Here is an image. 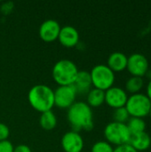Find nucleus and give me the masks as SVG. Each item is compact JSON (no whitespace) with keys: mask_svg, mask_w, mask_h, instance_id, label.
Returning a JSON list of instances; mask_svg holds the SVG:
<instances>
[{"mask_svg":"<svg viewBox=\"0 0 151 152\" xmlns=\"http://www.w3.org/2000/svg\"><path fill=\"white\" fill-rule=\"evenodd\" d=\"M131 135L138 134L141 133L145 132L146 129V123L142 118H131L128 120V123L126 124Z\"/></svg>","mask_w":151,"mask_h":152,"instance_id":"18","label":"nucleus"},{"mask_svg":"<svg viewBox=\"0 0 151 152\" xmlns=\"http://www.w3.org/2000/svg\"><path fill=\"white\" fill-rule=\"evenodd\" d=\"M127 56L120 52H115L111 53L108 58L107 66L115 73L121 72L126 69L127 66Z\"/></svg>","mask_w":151,"mask_h":152,"instance_id":"14","label":"nucleus"},{"mask_svg":"<svg viewBox=\"0 0 151 152\" xmlns=\"http://www.w3.org/2000/svg\"><path fill=\"white\" fill-rule=\"evenodd\" d=\"M127 70L133 77H142L149 70V61L141 53H133L127 58Z\"/></svg>","mask_w":151,"mask_h":152,"instance_id":"8","label":"nucleus"},{"mask_svg":"<svg viewBox=\"0 0 151 152\" xmlns=\"http://www.w3.org/2000/svg\"><path fill=\"white\" fill-rule=\"evenodd\" d=\"M104 136L109 144L121 146L128 144L132 135L126 124L113 121L105 126Z\"/></svg>","mask_w":151,"mask_h":152,"instance_id":"4","label":"nucleus"},{"mask_svg":"<svg viewBox=\"0 0 151 152\" xmlns=\"http://www.w3.org/2000/svg\"><path fill=\"white\" fill-rule=\"evenodd\" d=\"M127 99V94L120 87L112 86L105 91V102L114 110L125 107Z\"/></svg>","mask_w":151,"mask_h":152,"instance_id":"9","label":"nucleus"},{"mask_svg":"<svg viewBox=\"0 0 151 152\" xmlns=\"http://www.w3.org/2000/svg\"><path fill=\"white\" fill-rule=\"evenodd\" d=\"M61 147L65 152H81L84 148V140L77 132L70 131L62 136Z\"/></svg>","mask_w":151,"mask_h":152,"instance_id":"11","label":"nucleus"},{"mask_svg":"<svg viewBox=\"0 0 151 152\" xmlns=\"http://www.w3.org/2000/svg\"><path fill=\"white\" fill-rule=\"evenodd\" d=\"M143 85H144V81L142 77H132L126 81L125 89L127 92L131 93L132 94H138L142 90V88L143 87Z\"/></svg>","mask_w":151,"mask_h":152,"instance_id":"19","label":"nucleus"},{"mask_svg":"<svg viewBox=\"0 0 151 152\" xmlns=\"http://www.w3.org/2000/svg\"><path fill=\"white\" fill-rule=\"evenodd\" d=\"M72 86L75 87L77 94H87L91 90V86H93L90 72L85 70H79Z\"/></svg>","mask_w":151,"mask_h":152,"instance_id":"13","label":"nucleus"},{"mask_svg":"<svg viewBox=\"0 0 151 152\" xmlns=\"http://www.w3.org/2000/svg\"><path fill=\"white\" fill-rule=\"evenodd\" d=\"M77 91L70 86H61L54 91V105L60 109H69L76 102Z\"/></svg>","mask_w":151,"mask_h":152,"instance_id":"7","label":"nucleus"},{"mask_svg":"<svg viewBox=\"0 0 151 152\" xmlns=\"http://www.w3.org/2000/svg\"><path fill=\"white\" fill-rule=\"evenodd\" d=\"M13 152H32L30 148L25 144H20L18 145L17 147L14 148V151Z\"/></svg>","mask_w":151,"mask_h":152,"instance_id":"25","label":"nucleus"},{"mask_svg":"<svg viewBox=\"0 0 151 152\" xmlns=\"http://www.w3.org/2000/svg\"><path fill=\"white\" fill-rule=\"evenodd\" d=\"M61 27L55 20H44L39 28V37L46 43H51L58 39Z\"/></svg>","mask_w":151,"mask_h":152,"instance_id":"10","label":"nucleus"},{"mask_svg":"<svg viewBox=\"0 0 151 152\" xmlns=\"http://www.w3.org/2000/svg\"><path fill=\"white\" fill-rule=\"evenodd\" d=\"M125 107L130 117L143 118L150 113L151 102L146 94L138 93L128 97Z\"/></svg>","mask_w":151,"mask_h":152,"instance_id":"6","label":"nucleus"},{"mask_svg":"<svg viewBox=\"0 0 151 152\" xmlns=\"http://www.w3.org/2000/svg\"><path fill=\"white\" fill-rule=\"evenodd\" d=\"M10 134V130L8 126L3 123H0V142L7 140Z\"/></svg>","mask_w":151,"mask_h":152,"instance_id":"23","label":"nucleus"},{"mask_svg":"<svg viewBox=\"0 0 151 152\" xmlns=\"http://www.w3.org/2000/svg\"><path fill=\"white\" fill-rule=\"evenodd\" d=\"M68 121L73 131H90L93 128V114L92 108L84 102H76L68 109Z\"/></svg>","mask_w":151,"mask_h":152,"instance_id":"1","label":"nucleus"},{"mask_svg":"<svg viewBox=\"0 0 151 152\" xmlns=\"http://www.w3.org/2000/svg\"><path fill=\"white\" fill-rule=\"evenodd\" d=\"M39 124L44 130L51 131L57 126V118L52 110L43 112L39 118Z\"/></svg>","mask_w":151,"mask_h":152,"instance_id":"17","label":"nucleus"},{"mask_svg":"<svg viewBox=\"0 0 151 152\" xmlns=\"http://www.w3.org/2000/svg\"><path fill=\"white\" fill-rule=\"evenodd\" d=\"M28 100L30 106L38 112L52 110L54 106V91L46 85H36L28 91Z\"/></svg>","mask_w":151,"mask_h":152,"instance_id":"2","label":"nucleus"},{"mask_svg":"<svg viewBox=\"0 0 151 152\" xmlns=\"http://www.w3.org/2000/svg\"><path fill=\"white\" fill-rule=\"evenodd\" d=\"M78 69L75 62L70 60L63 59L58 61L52 71L53 80L61 86H70L73 85L77 75L78 73Z\"/></svg>","mask_w":151,"mask_h":152,"instance_id":"3","label":"nucleus"},{"mask_svg":"<svg viewBox=\"0 0 151 152\" xmlns=\"http://www.w3.org/2000/svg\"><path fill=\"white\" fill-rule=\"evenodd\" d=\"M105 102V92L97 88L91 89L87 94V104L91 108H97Z\"/></svg>","mask_w":151,"mask_h":152,"instance_id":"16","label":"nucleus"},{"mask_svg":"<svg viewBox=\"0 0 151 152\" xmlns=\"http://www.w3.org/2000/svg\"><path fill=\"white\" fill-rule=\"evenodd\" d=\"M145 76H147L151 80V70H148V72L146 73V75Z\"/></svg>","mask_w":151,"mask_h":152,"instance_id":"27","label":"nucleus"},{"mask_svg":"<svg viewBox=\"0 0 151 152\" xmlns=\"http://www.w3.org/2000/svg\"><path fill=\"white\" fill-rule=\"evenodd\" d=\"M129 144L136 151H144L148 150L151 145V138L146 132L134 134L131 136Z\"/></svg>","mask_w":151,"mask_h":152,"instance_id":"15","label":"nucleus"},{"mask_svg":"<svg viewBox=\"0 0 151 152\" xmlns=\"http://www.w3.org/2000/svg\"><path fill=\"white\" fill-rule=\"evenodd\" d=\"M149 115H150V118H151V107H150V113H149Z\"/></svg>","mask_w":151,"mask_h":152,"instance_id":"28","label":"nucleus"},{"mask_svg":"<svg viewBox=\"0 0 151 152\" xmlns=\"http://www.w3.org/2000/svg\"><path fill=\"white\" fill-rule=\"evenodd\" d=\"M58 39L63 46L71 48L79 43V33L72 26H64L61 28Z\"/></svg>","mask_w":151,"mask_h":152,"instance_id":"12","label":"nucleus"},{"mask_svg":"<svg viewBox=\"0 0 151 152\" xmlns=\"http://www.w3.org/2000/svg\"><path fill=\"white\" fill-rule=\"evenodd\" d=\"M113 152H138L136 151L129 143L128 144H124L121 146H117L116 149H114Z\"/></svg>","mask_w":151,"mask_h":152,"instance_id":"24","label":"nucleus"},{"mask_svg":"<svg viewBox=\"0 0 151 152\" xmlns=\"http://www.w3.org/2000/svg\"><path fill=\"white\" fill-rule=\"evenodd\" d=\"M113 118H114V121H115V122L125 124V122L129 120L130 115H129L128 111L126 110L125 107H122V108L116 109V110H114Z\"/></svg>","mask_w":151,"mask_h":152,"instance_id":"20","label":"nucleus"},{"mask_svg":"<svg viewBox=\"0 0 151 152\" xmlns=\"http://www.w3.org/2000/svg\"><path fill=\"white\" fill-rule=\"evenodd\" d=\"M92 84L94 88L107 91L115 83V73L105 64H98L90 71Z\"/></svg>","mask_w":151,"mask_h":152,"instance_id":"5","label":"nucleus"},{"mask_svg":"<svg viewBox=\"0 0 151 152\" xmlns=\"http://www.w3.org/2000/svg\"><path fill=\"white\" fill-rule=\"evenodd\" d=\"M146 95L148 96V98L150 100L151 102V80L149 82V84L147 86V94Z\"/></svg>","mask_w":151,"mask_h":152,"instance_id":"26","label":"nucleus"},{"mask_svg":"<svg viewBox=\"0 0 151 152\" xmlns=\"http://www.w3.org/2000/svg\"><path fill=\"white\" fill-rule=\"evenodd\" d=\"M113 151L114 149L112 148V145L108 142L99 141L93 145L91 152H113Z\"/></svg>","mask_w":151,"mask_h":152,"instance_id":"21","label":"nucleus"},{"mask_svg":"<svg viewBox=\"0 0 151 152\" xmlns=\"http://www.w3.org/2000/svg\"><path fill=\"white\" fill-rule=\"evenodd\" d=\"M14 147L8 140L0 142V152H13Z\"/></svg>","mask_w":151,"mask_h":152,"instance_id":"22","label":"nucleus"}]
</instances>
